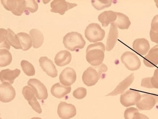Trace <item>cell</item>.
<instances>
[{"label": "cell", "mask_w": 158, "mask_h": 119, "mask_svg": "<svg viewBox=\"0 0 158 119\" xmlns=\"http://www.w3.org/2000/svg\"><path fill=\"white\" fill-rule=\"evenodd\" d=\"M105 45L101 42L89 45L86 50L87 61L94 67L101 65L105 58Z\"/></svg>", "instance_id": "cell-1"}, {"label": "cell", "mask_w": 158, "mask_h": 119, "mask_svg": "<svg viewBox=\"0 0 158 119\" xmlns=\"http://www.w3.org/2000/svg\"><path fill=\"white\" fill-rule=\"evenodd\" d=\"M107 70V67L105 64L98 66L97 69L92 67H89L83 74V81L88 87L95 85L101 79L102 74L106 72Z\"/></svg>", "instance_id": "cell-2"}, {"label": "cell", "mask_w": 158, "mask_h": 119, "mask_svg": "<svg viewBox=\"0 0 158 119\" xmlns=\"http://www.w3.org/2000/svg\"><path fill=\"white\" fill-rule=\"evenodd\" d=\"M63 43L67 49L74 51L83 48L86 42L81 34L72 32L68 33L64 37Z\"/></svg>", "instance_id": "cell-3"}, {"label": "cell", "mask_w": 158, "mask_h": 119, "mask_svg": "<svg viewBox=\"0 0 158 119\" xmlns=\"http://www.w3.org/2000/svg\"><path fill=\"white\" fill-rule=\"evenodd\" d=\"M85 36L89 42L96 43L103 39L106 33L98 24H90L85 30Z\"/></svg>", "instance_id": "cell-4"}, {"label": "cell", "mask_w": 158, "mask_h": 119, "mask_svg": "<svg viewBox=\"0 0 158 119\" xmlns=\"http://www.w3.org/2000/svg\"><path fill=\"white\" fill-rule=\"evenodd\" d=\"M1 2L6 10L11 11L15 15L20 16L26 11V1L24 0H2Z\"/></svg>", "instance_id": "cell-5"}, {"label": "cell", "mask_w": 158, "mask_h": 119, "mask_svg": "<svg viewBox=\"0 0 158 119\" xmlns=\"http://www.w3.org/2000/svg\"><path fill=\"white\" fill-rule=\"evenodd\" d=\"M121 59L122 63L130 71H136L140 68V60L135 54L131 52H125L122 55Z\"/></svg>", "instance_id": "cell-6"}, {"label": "cell", "mask_w": 158, "mask_h": 119, "mask_svg": "<svg viewBox=\"0 0 158 119\" xmlns=\"http://www.w3.org/2000/svg\"><path fill=\"white\" fill-rule=\"evenodd\" d=\"M158 102V96L156 95H142L140 100L136 104L140 110H150L152 109Z\"/></svg>", "instance_id": "cell-7"}, {"label": "cell", "mask_w": 158, "mask_h": 119, "mask_svg": "<svg viewBox=\"0 0 158 119\" xmlns=\"http://www.w3.org/2000/svg\"><path fill=\"white\" fill-rule=\"evenodd\" d=\"M140 93L138 91L128 90L122 94L120 101L121 104L125 107L135 105L141 98Z\"/></svg>", "instance_id": "cell-8"}, {"label": "cell", "mask_w": 158, "mask_h": 119, "mask_svg": "<svg viewBox=\"0 0 158 119\" xmlns=\"http://www.w3.org/2000/svg\"><path fill=\"white\" fill-rule=\"evenodd\" d=\"M22 92L25 99L28 101L33 109L38 113H41L42 110L40 105L37 100L36 97L35 96V94L32 88L26 86L23 88Z\"/></svg>", "instance_id": "cell-9"}, {"label": "cell", "mask_w": 158, "mask_h": 119, "mask_svg": "<svg viewBox=\"0 0 158 119\" xmlns=\"http://www.w3.org/2000/svg\"><path fill=\"white\" fill-rule=\"evenodd\" d=\"M27 84L34 90L37 98L40 100H45L48 98V90L45 86L39 80L31 79L28 81Z\"/></svg>", "instance_id": "cell-10"}, {"label": "cell", "mask_w": 158, "mask_h": 119, "mask_svg": "<svg viewBox=\"0 0 158 119\" xmlns=\"http://www.w3.org/2000/svg\"><path fill=\"white\" fill-rule=\"evenodd\" d=\"M58 114L62 119H70L77 114V109L74 105L61 102L57 109Z\"/></svg>", "instance_id": "cell-11"}, {"label": "cell", "mask_w": 158, "mask_h": 119, "mask_svg": "<svg viewBox=\"0 0 158 119\" xmlns=\"http://www.w3.org/2000/svg\"><path fill=\"white\" fill-rule=\"evenodd\" d=\"M15 88L8 83H3L0 85V101L3 103H9L15 97Z\"/></svg>", "instance_id": "cell-12"}, {"label": "cell", "mask_w": 158, "mask_h": 119, "mask_svg": "<svg viewBox=\"0 0 158 119\" xmlns=\"http://www.w3.org/2000/svg\"><path fill=\"white\" fill-rule=\"evenodd\" d=\"M76 3H71L65 0H54L51 4L52 9L51 11L55 13H59L63 15L69 10L77 6Z\"/></svg>", "instance_id": "cell-13"}, {"label": "cell", "mask_w": 158, "mask_h": 119, "mask_svg": "<svg viewBox=\"0 0 158 119\" xmlns=\"http://www.w3.org/2000/svg\"><path fill=\"white\" fill-rule=\"evenodd\" d=\"M59 79L60 82L65 86H70L77 80V74L73 69L67 68L60 74Z\"/></svg>", "instance_id": "cell-14"}, {"label": "cell", "mask_w": 158, "mask_h": 119, "mask_svg": "<svg viewBox=\"0 0 158 119\" xmlns=\"http://www.w3.org/2000/svg\"><path fill=\"white\" fill-rule=\"evenodd\" d=\"M39 62L41 68L48 76L52 78L57 76V70L51 60L46 56L41 57L39 60Z\"/></svg>", "instance_id": "cell-15"}, {"label": "cell", "mask_w": 158, "mask_h": 119, "mask_svg": "<svg viewBox=\"0 0 158 119\" xmlns=\"http://www.w3.org/2000/svg\"><path fill=\"white\" fill-rule=\"evenodd\" d=\"M134 79V74H131L123 81L120 83L113 92L107 95L106 96H116L120 94H123L126 89L132 84Z\"/></svg>", "instance_id": "cell-16"}, {"label": "cell", "mask_w": 158, "mask_h": 119, "mask_svg": "<svg viewBox=\"0 0 158 119\" xmlns=\"http://www.w3.org/2000/svg\"><path fill=\"white\" fill-rule=\"evenodd\" d=\"M133 48L137 53L141 55H144L149 51L150 43L148 41L145 39H136L133 43Z\"/></svg>", "instance_id": "cell-17"}, {"label": "cell", "mask_w": 158, "mask_h": 119, "mask_svg": "<svg viewBox=\"0 0 158 119\" xmlns=\"http://www.w3.org/2000/svg\"><path fill=\"white\" fill-rule=\"evenodd\" d=\"M143 63L146 67L149 68H154L158 65V45L150 50L144 58Z\"/></svg>", "instance_id": "cell-18"}, {"label": "cell", "mask_w": 158, "mask_h": 119, "mask_svg": "<svg viewBox=\"0 0 158 119\" xmlns=\"http://www.w3.org/2000/svg\"><path fill=\"white\" fill-rule=\"evenodd\" d=\"M118 29L114 23L111 24L110 31L107 39L106 50L107 51H110L114 48L118 40Z\"/></svg>", "instance_id": "cell-19"}, {"label": "cell", "mask_w": 158, "mask_h": 119, "mask_svg": "<svg viewBox=\"0 0 158 119\" xmlns=\"http://www.w3.org/2000/svg\"><path fill=\"white\" fill-rule=\"evenodd\" d=\"M21 73L20 70L16 69L11 70L7 69L2 70L0 72V80L2 83H8L13 84L16 78L19 76Z\"/></svg>", "instance_id": "cell-20"}, {"label": "cell", "mask_w": 158, "mask_h": 119, "mask_svg": "<svg viewBox=\"0 0 158 119\" xmlns=\"http://www.w3.org/2000/svg\"><path fill=\"white\" fill-rule=\"evenodd\" d=\"M116 12L111 10L106 11L101 13L98 17V19L102 23L103 27H107L110 24L114 23L116 20Z\"/></svg>", "instance_id": "cell-21"}, {"label": "cell", "mask_w": 158, "mask_h": 119, "mask_svg": "<svg viewBox=\"0 0 158 119\" xmlns=\"http://www.w3.org/2000/svg\"><path fill=\"white\" fill-rule=\"evenodd\" d=\"M71 91L70 86L66 87L62 85L60 83L55 84L52 87L51 92L52 94L57 98L61 99L64 97Z\"/></svg>", "instance_id": "cell-22"}, {"label": "cell", "mask_w": 158, "mask_h": 119, "mask_svg": "<svg viewBox=\"0 0 158 119\" xmlns=\"http://www.w3.org/2000/svg\"><path fill=\"white\" fill-rule=\"evenodd\" d=\"M72 55L68 51H61L56 55L55 58V64L60 67L64 66L69 64L72 60Z\"/></svg>", "instance_id": "cell-23"}, {"label": "cell", "mask_w": 158, "mask_h": 119, "mask_svg": "<svg viewBox=\"0 0 158 119\" xmlns=\"http://www.w3.org/2000/svg\"><path fill=\"white\" fill-rule=\"evenodd\" d=\"M141 86L148 88L158 89V68L155 70L152 77L142 79Z\"/></svg>", "instance_id": "cell-24"}, {"label": "cell", "mask_w": 158, "mask_h": 119, "mask_svg": "<svg viewBox=\"0 0 158 119\" xmlns=\"http://www.w3.org/2000/svg\"><path fill=\"white\" fill-rule=\"evenodd\" d=\"M116 20L114 22V24L117 28L121 30H127L130 27L131 22L128 17L123 13L116 12Z\"/></svg>", "instance_id": "cell-25"}, {"label": "cell", "mask_w": 158, "mask_h": 119, "mask_svg": "<svg viewBox=\"0 0 158 119\" xmlns=\"http://www.w3.org/2000/svg\"><path fill=\"white\" fill-rule=\"evenodd\" d=\"M30 34L32 39L33 46L34 48L37 49L41 47L44 42V35L37 29H32Z\"/></svg>", "instance_id": "cell-26"}, {"label": "cell", "mask_w": 158, "mask_h": 119, "mask_svg": "<svg viewBox=\"0 0 158 119\" xmlns=\"http://www.w3.org/2000/svg\"><path fill=\"white\" fill-rule=\"evenodd\" d=\"M17 35L19 39L23 50L24 51L29 50L33 44L32 40L29 35L24 32L19 33Z\"/></svg>", "instance_id": "cell-27"}, {"label": "cell", "mask_w": 158, "mask_h": 119, "mask_svg": "<svg viewBox=\"0 0 158 119\" xmlns=\"http://www.w3.org/2000/svg\"><path fill=\"white\" fill-rule=\"evenodd\" d=\"M125 119H149L146 115L140 113L137 109L131 107L127 108L124 114Z\"/></svg>", "instance_id": "cell-28"}, {"label": "cell", "mask_w": 158, "mask_h": 119, "mask_svg": "<svg viewBox=\"0 0 158 119\" xmlns=\"http://www.w3.org/2000/svg\"><path fill=\"white\" fill-rule=\"evenodd\" d=\"M6 39L9 44L12 46L16 49H23L18 36L10 29H7Z\"/></svg>", "instance_id": "cell-29"}, {"label": "cell", "mask_w": 158, "mask_h": 119, "mask_svg": "<svg viewBox=\"0 0 158 119\" xmlns=\"http://www.w3.org/2000/svg\"><path fill=\"white\" fill-rule=\"evenodd\" d=\"M0 67H5L9 65L12 61V56L6 49H1L0 50Z\"/></svg>", "instance_id": "cell-30"}, {"label": "cell", "mask_w": 158, "mask_h": 119, "mask_svg": "<svg viewBox=\"0 0 158 119\" xmlns=\"http://www.w3.org/2000/svg\"><path fill=\"white\" fill-rule=\"evenodd\" d=\"M22 69L24 73L29 76H35V68L30 62L26 60H22L21 63Z\"/></svg>", "instance_id": "cell-31"}, {"label": "cell", "mask_w": 158, "mask_h": 119, "mask_svg": "<svg viewBox=\"0 0 158 119\" xmlns=\"http://www.w3.org/2000/svg\"><path fill=\"white\" fill-rule=\"evenodd\" d=\"M91 3L93 6L96 10H100L110 6L112 3V0H103V1L93 0L91 1Z\"/></svg>", "instance_id": "cell-32"}, {"label": "cell", "mask_w": 158, "mask_h": 119, "mask_svg": "<svg viewBox=\"0 0 158 119\" xmlns=\"http://www.w3.org/2000/svg\"><path fill=\"white\" fill-rule=\"evenodd\" d=\"M0 32H1V48H4L5 49L10 50V45L9 44L6 39L7 34V30L1 28Z\"/></svg>", "instance_id": "cell-33"}, {"label": "cell", "mask_w": 158, "mask_h": 119, "mask_svg": "<svg viewBox=\"0 0 158 119\" xmlns=\"http://www.w3.org/2000/svg\"><path fill=\"white\" fill-rule=\"evenodd\" d=\"M26 12L28 11L31 13H34L38 10V4L34 0L26 1Z\"/></svg>", "instance_id": "cell-34"}, {"label": "cell", "mask_w": 158, "mask_h": 119, "mask_svg": "<svg viewBox=\"0 0 158 119\" xmlns=\"http://www.w3.org/2000/svg\"><path fill=\"white\" fill-rule=\"evenodd\" d=\"M87 92L86 89L82 87H80L75 90L73 92V96L75 98L81 100L86 96Z\"/></svg>", "instance_id": "cell-35"}, {"label": "cell", "mask_w": 158, "mask_h": 119, "mask_svg": "<svg viewBox=\"0 0 158 119\" xmlns=\"http://www.w3.org/2000/svg\"><path fill=\"white\" fill-rule=\"evenodd\" d=\"M156 32H158V14L155 16L151 23V29Z\"/></svg>", "instance_id": "cell-36"}, {"label": "cell", "mask_w": 158, "mask_h": 119, "mask_svg": "<svg viewBox=\"0 0 158 119\" xmlns=\"http://www.w3.org/2000/svg\"><path fill=\"white\" fill-rule=\"evenodd\" d=\"M150 36L152 42L158 44V32H156L151 30L150 32Z\"/></svg>", "instance_id": "cell-37"}, {"label": "cell", "mask_w": 158, "mask_h": 119, "mask_svg": "<svg viewBox=\"0 0 158 119\" xmlns=\"http://www.w3.org/2000/svg\"><path fill=\"white\" fill-rule=\"evenodd\" d=\"M154 2L156 3V6L157 8L158 9V0H155Z\"/></svg>", "instance_id": "cell-38"}, {"label": "cell", "mask_w": 158, "mask_h": 119, "mask_svg": "<svg viewBox=\"0 0 158 119\" xmlns=\"http://www.w3.org/2000/svg\"><path fill=\"white\" fill-rule=\"evenodd\" d=\"M31 119H42L41 118H40V117H33V118H32Z\"/></svg>", "instance_id": "cell-39"}]
</instances>
